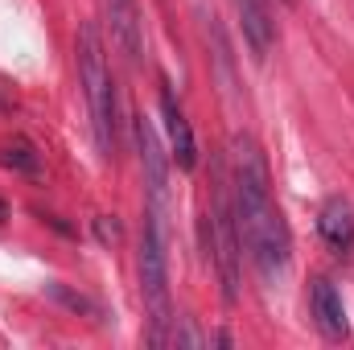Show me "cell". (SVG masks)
Here are the masks:
<instances>
[{"instance_id":"ba28073f","label":"cell","mask_w":354,"mask_h":350,"mask_svg":"<svg viewBox=\"0 0 354 350\" xmlns=\"http://www.w3.org/2000/svg\"><path fill=\"white\" fill-rule=\"evenodd\" d=\"M103 21H107L111 42L120 46V54L128 62H140L145 37H140V8H136V0H103Z\"/></svg>"},{"instance_id":"277c9868","label":"cell","mask_w":354,"mask_h":350,"mask_svg":"<svg viewBox=\"0 0 354 350\" xmlns=\"http://www.w3.org/2000/svg\"><path fill=\"white\" fill-rule=\"evenodd\" d=\"M206 252L218 268L223 280V301L231 305L239 297V256H243V239H239V223H235V202H231V185L227 177H218L214 198H210V214H206Z\"/></svg>"},{"instance_id":"52a82bcc","label":"cell","mask_w":354,"mask_h":350,"mask_svg":"<svg viewBox=\"0 0 354 350\" xmlns=\"http://www.w3.org/2000/svg\"><path fill=\"white\" fill-rule=\"evenodd\" d=\"M161 116H165V132H169V149H174L169 157H174L177 169L189 174L198 165V140H194V128H189L181 103H177L174 83H161Z\"/></svg>"},{"instance_id":"9a60e30c","label":"cell","mask_w":354,"mask_h":350,"mask_svg":"<svg viewBox=\"0 0 354 350\" xmlns=\"http://www.w3.org/2000/svg\"><path fill=\"white\" fill-rule=\"evenodd\" d=\"M284 4H297V0H284Z\"/></svg>"},{"instance_id":"7a4b0ae2","label":"cell","mask_w":354,"mask_h":350,"mask_svg":"<svg viewBox=\"0 0 354 350\" xmlns=\"http://www.w3.org/2000/svg\"><path fill=\"white\" fill-rule=\"evenodd\" d=\"M75 54H79V79H83V91H87L95 149H99L103 161H111L115 157V83H111V71H107L99 25H91V21L79 25Z\"/></svg>"},{"instance_id":"8fae6325","label":"cell","mask_w":354,"mask_h":350,"mask_svg":"<svg viewBox=\"0 0 354 350\" xmlns=\"http://www.w3.org/2000/svg\"><path fill=\"white\" fill-rule=\"evenodd\" d=\"M0 165L12 169V174H29V177L41 174V157H37V149L25 136H12V140L0 145Z\"/></svg>"},{"instance_id":"6da1fadb","label":"cell","mask_w":354,"mask_h":350,"mask_svg":"<svg viewBox=\"0 0 354 350\" xmlns=\"http://www.w3.org/2000/svg\"><path fill=\"white\" fill-rule=\"evenodd\" d=\"M231 165H235L231 169V202H235L239 239L256 264V272L268 284H276V280H284V272L292 264V235H288L280 206L272 202V177H268L264 153L248 132L235 136Z\"/></svg>"},{"instance_id":"30bf717a","label":"cell","mask_w":354,"mask_h":350,"mask_svg":"<svg viewBox=\"0 0 354 350\" xmlns=\"http://www.w3.org/2000/svg\"><path fill=\"white\" fill-rule=\"evenodd\" d=\"M235 8H239V25H243V42L252 58L264 62L272 50V17H268L264 0H235Z\"/></svg>"},{"instance_id":"4fadbf2b","label":"cell","mask_w":354,"mask_h":350,"mask_svg":"<svg viewBox=\"0 0 354 350\" xmlns=\"http://www.w3.org/2000/svg\"><path fill=\"white\" fill-rule=\"evenodd\" d=\"M95 235H99L103 243H115V239H120L124 231H120V223H115V214H99V219H95Z\"/></svg>"},{"instance_id":"5b68a950","label":"cell","mask_w":354,"mask_h":350,"mask_svg":"<svg viewBox=\"0 0 354 350\" xmlns=\"http://www.w3.org/2000/svg\"><path fill=\"white\" fill-rule=\"evenodd\" d=\"M136 132V153H140V169H145V190H149V210L165 214V198H169V161L161 153V140L153 132V124L145 116H136L132 124Z\"/></svg>"},{"instance_id":"3957f363","label":"cell","mask_w":354,"mask_h":350,"mask_svg":"<svg viewBox=\"0 0 354 350\" xmlns=\"http://www.w3.org/2000/svg\"><path fill=\"white\" fill-rule=\"evenodd\" d=\"M165 214L145 210V231H140V297L149 309V342L165 347L169 342V326H174V305H169V252H165Z\"/></svg>"},{"instance_id":"9c48e42d","label":"cell","mask_w":354,"mask_h":350,"mask_svg":"<svg viewBox=\"0 0 354 350\" xmlns=\"http://www.w3.org/2000/svg\"><path fill=\"white\" fill-rule=\"evenodd\" d=\"M317 231H322V239H326L338 256H351L354 252V206L342 194H334V198L322 202V210H317Z\"/></svg>"},{"instance_id":"7c38bea8","label":"cell","mask_w":354,"mask_h":350,"mask_svg":"<svg viewBox=\"0 0 354 350\" xmlns=\"http://www.w3.org/2000/svg\"><path fill=\"white\" fill-rule=\"evenodd\" d=\"M50 297H54L58 305H66L71 313H87V317H95V322L103 317V309H99L91 297H83V293H71V288H66V284H58V280L50 284Z\"/></svg>"},{"instance_id":"8992f818","label":"cell","mask_w":354,"mask_h":350,"mask_svg":"<svg viewBox=\"0 0 354 350\" xmlns=\"http://www.w3.org/2000/svg\"><path fill=\"white\" fill-rule=\"evenodd\" d=\"M309 313L317 322V330L330 338V342H342L351 334V322H346V305H342V293L330 276H313L309 280Z\"/></svg>"},{"instance_id":"5bb4252c","label":"cell","mask_w":354,"mask_h":350,"mask_svg":"<svg viewBox=\"0 0 354 350\" xmlns=\"http://www.w3.org/2000/svg\"><path fill=\"white\" fill-rule=\"evenodd\" d=\"M4 219H8V210H4V202H0V223H4Z\"/></svg>"}]
</instances>
